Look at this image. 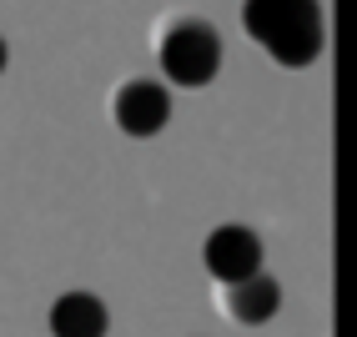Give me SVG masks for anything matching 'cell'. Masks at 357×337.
<instances>
[{
    "label": "cell",
    "instance_id": "obj_6",
    "mask_svg": "<svg viewBox=\"0 0 357 337\" xmlns=\"http://www.w3.org/2000/svg\"><path fill=\"white\" fill-rule=\"evenodd\" d=\"M227 317L231 322H242V327H261V322H272L277 312H282V282L267 277V272H252L242 282H231L227 287Z\"/></svg>",
    "mask_w": 357,
    "mask_h": 337
},
{
    "label": "cell",
    "instance_id": "obj_7",
    "mask_svg": "<svg viewBox=\"0 0 357 337\" xmlns=\"http://www.w3.org/2000/svg\"><path fill=\"white\" fill-rule=\"evenodd\" d=\"M6 66H10V45H6V36H0V76H6Z\"/></svg>",
    "mask_w": 357,
    "mask_h": 337
},
{
    "label": "cell",
    "instance_id": "obj_2",
    "mask_svg": "<svg viewBox=\"0 0 357 337\" xmlns=\"http://www.w3.org/2000/svg\"><path fill=\"white\" fill-rule=\"evenodd\" d=\"M156 61H161V76L181 86V91H202L217 81V70H222V36L211 20H176L172 31L161 36L156 45Z\"/></svg>",
    "mask_w": 357,
    "mask_h": 337
},
{
    "label": "cell",
    "instance_id": "obj_5",
    "mask_svg": "<svg viewBox=\"0 0 357 337\" xmlns=\"http://www.w3.org/2000/svg\"><path fill=\"white\" fill-rule=\"evenodd\" d=\"M51 337H106L111 332V312L96 292H61L45 312Z\"/></svg>",
    "mask_w": 357,
    "mask_h": 337
},
{
    "label": "cell",
    "instance_id": "obj_3",
    "mask_svg": "<svg viewBox=\"0 0 357 337\" xmlns=\"http://www.w3.org/2000/svg\"><path fill=\"white\" fill-rule=\"evenodd\" d=\"M111 121L126 136H136V141L161 136L166 126H172V91H166L161 81H146V76L121 81V91L111 96Z\"/></svg>",
    "mask_w": 357,
    "mask_h": 337
},
{
    "label": "cell",
    "instance_id": "obj_1",
    "mask_svg": "<svg viewBox=\"0 0 357 337\" xmlns=\"http://www.w3.org/2000/svg\"><path fill=\"white\" fill-rule=\"evenodd\" d=\"M242 31L287 70L312 66L327 40L317 0H242Z\"/></svg>",
    "mask_w": 357,
    "mask_h": 337
},
{
    "label": "cell",
    "instance_id": "obj_4",
    "mask_svg": "<svg viewBox=\"0 0 357 337\" xmlns=\"http://www.w3.org/2000/svg\"><path fill=\"white\" fill-rule=\"evenodd\" d=\"M261 237L252 232V227H242V222H227V227H217L206 237V247H202V262H206V272L217 277L222 287H231V282H242V277H252V272H261Z\"/></svg>",
    "mask_w": 357,
    "mask_h": 337
}]
</instances>
